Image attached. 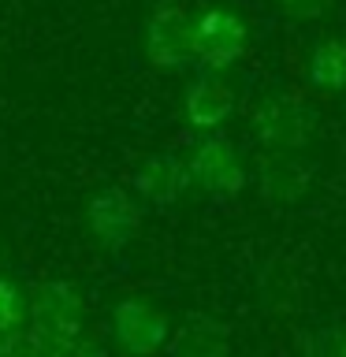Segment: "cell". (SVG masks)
Listing matches in <instances>:
<instances>
[{
  "label": "cell",
  "mask_w": 346,
  "mask_h": 357,
  "mask_svg": "<svg viewBox=\"0 0 346 357\" xmlns=\"http://www.w3.org/2000/svg\"><path fill=\"white\" fill-rule=\"evenodd\" d=\"M250 130L268 153H298L317 130V108L298 93H268L257 100Z\"/></svg>",
  "instance_id": "obj_1"
},
{
  "label": "cell",
  "mask_w": 346,
  "mask_h": 357,
  "mask_svg": "<svg viewBox=\"0 0 346 357\" xmlns=\"http://www.w3.org/2000/svg\"><path fill=\"white\" fill-rule=\"evenodd\" d=\"M194 26L197 19L190 15L183 0H160L145 22V56L149 63L175 71L183 63H194Z\"/></svg>",
  "instance_id": "obj_2"
},
{
  "label": "cell",
  "mask_w": 346,
  "mask_h": 357,
  "mask_svg": "<svg viewBox=\"0 0 346 357\" xmlns=\"http://www.w3.org/2000/svg\"><path fill=\"white\" fill-rule=\"evenodd\" d=\"M250 30L231 8H209L197 15L194 26V63L205 75H220L234 67L246 52Z\"/></svg>",
  "instance_id": "obj_3"
},
{
  "label": "cell",
  "mask_w": 346,
  "mask_h": 357,
  "mask_svg": "<svg viewBox=\"0 0 346 357\" xmlns=\"http://www.w3.org/2000/svg\"><path fill=\"white\" fill-rule=\"evenodd\" d=\"M30 324L52 339H78L86 324V301L67 279H45L30 290Z\"/></svg>",
  "instance_id": "obj_4"
},
{
  "label": "cell",
  "mask_w": 346,
  "mask_h": 357,
  "mask_svg": "<svg viewBox=\"0 0 346 357\" xmlns=\"http://www.w3.org/2000/svg\"><path fill=\"white\" fill-rule=\"evenodd\" d=\"M190 172H194V183L212 197H234L250 183L239 149L227 138H220V134H205V138L194 142V149H190Z\"/></svg>",
  "instance_id": "obj_5"
},
{
  "label": "cell",
  "mask_w": 346,
  "mask_h": 357,
  "mask_svg": "<svg viewBox=\"0 0 346 357\" xmlns=\"http://www.w3.org/2000/svg\"><path fill=\"white\" fill-rule=\"evenodd\" d=\"M112 339L130 357H156L167 346V317L145 298H123L112 309Z\"/></svg>",
  "instance_id": "obj_6"
},
{
  "label": "cell",
  "mask_w": 346,
  "mask_h": 357,
  "mask_svg": "<svg viewBox=\"0 0 346 357\" xmlns=\"http://www.w3.org/2000/svg\"><path fill=\"white\" fill-rule=\"evenodd\" d=\"M86 223H89V234L105 245V250L119 253L134 234H138V223H142V208L127 190L119 186H108L100 194L89 197L86 205Z\"/></svg>",
  "instance_id": "obj_7"
},
{
  "label": "cell",
  "mask_w": 346,
  "mask_h": 357,
  "mask_svg": "<svg viewBox=\"0 0 346 357\" xmlns=\"http://www.w3.org/2000/svg\"><path fill=\"white\" fill-rule=\"evenodd\" d=\"M313 167L298 153H264L257 160V190L272 208H290L309 194Z\"/></svg>",
  "instance_id": "obj_8"
},
{
  "label": "cell",
  "mask_w": 346,
  "mask_h": 357,
  "mask_svg": "<svg viewBox=\"0 0 346 357\" xmlns=\"http://www.w3.org/2000/svg\"><path fill=\"white\" fill-rule=\"evenodd\" d=\"M190 183H194V172H190V160H183L179 153H153L134 172V194L160 208L175 205L190 190Z\"/></svg>",
  "instance_id": "obj_9"
},
{
  "label": "cell",
  "mask_w": 346,
  "mask_h": 357,
  "mask_svg": "<svg viewBox=\"0 0 346 357\" xmlns=\"http://www.w3.org/2000/svg\"><path fill=\"white\" fill-rule=\"evenodd\" d=\"M234 112V89L223 82L220 75H205L201 71L194 82L186 86V97H183V116L194 130H220L223 123L231 119Z\"/></svg>",
  "instance_id": "obj_10"
},
{
  "label": "cell",
  "mask_w": 346,
  "mask_h": 357,
  "mask_svg": "<svg viewBox=\"0 0 346 357\" xmlns=\"http://www.w3.org/2000/svg\"><path fill=\"white\" fill-rule=\"evenodd\" d=\"M227 350H231L227 324L212 317H190L175 331V339L167 342V357H227Z\"/></svg>",
  "instance_id": "obj_11"
},
{
  "label": "cell",
  "mask_w": 346,
  "mask_h": 357,
  "mask_svg": "<svg viewBox=\"0 0 346 357\" xmlns=\"http://www.w3.org/2000/svg\"><path fill=\"white\" fill-rule=\"evenodd\" d=\"M309 82L320 93H343L346 89V41L324 38L309 52Z\"/></svg>",
  "instance_id": "obj_12"
},
{
  "label": "cell",
  "mask_w": 346,
  "mask_h": 357,
  "mask_svg": "<svg viewBox=\"0 0 346 357\" xmlns=\"http://www.w3.org/2000/svg\"><path fill=\"white\" fill-rule=\"evenodd\" d=\"M27 320H30V298L22 294L15 279L0 275V335L27 328Z\"/></svg>",
  "instance_id": "obj_13"
},
{
  "label": "cell",
  "mask_w": 346,
  "mask_h": 357,
  "mask_svg": "<svg viewBox=\"0 0 346 357\" xmlns=\"http://www.w3.org/2000/svg\"><path fill=\"white\" fill-rule=\"evenodd\" d=\"M60 339L45 335L41 328H19V331H8V357H56L60 354Z\"/></svg>",
  "instance_id": "obj_14"
},
{
  "label": "cell",
  "mask_w": 346,
  "mask_h": 357,
  "mask_svg": "<svg viewBox=\"0 0 346 357\" xmlns=\"http://www.w3.org/2000/svg\"><path fill=\"white\" fill-rule=\"evenodd\" d=\"M301 357H346V328L343 324H324L306 339Z\"/></svg>",
  "instance_id": "obj_15"
},
{
  "label": "cell",
  "mask_w": 346,
  "mask_h": 357,
  "mask_svg": "<svg viewBox=\"0 0 346 357\" xmlns=\"http://www.w3.org/2000/svg\"><path fill=\"white\" fill-rule=\"evenodd\" d=\"M279 8H283L290 19H298V22H313V19H320L324 11L331 8V0H279Z\"/></svg>",
  "instance_id": "obj_16"
},
{
  "label": "cell",
  "mask_w": 346,
  "mask_h": 357,
  "mask_svg": "<svg viewBox=\"0 0 346 357\" xmlns=\"http://www.w3.org/2000/svg\"><path fill=\"white\" fill-rule=\"evenodd\" d=\"M56 357H108V354H105V346H100L97 339H89V335H78V339H67Z\"/></svg>",
  "instance_id": "obj_17"
},
{
  "label": "cell",
  "mask_w": 346,
  "mask_h": 357,
  "mask_svg": "<svg viewBox=\"0 0 346 357\" xmlns=\"http://www.w3.org/2000/svg\"><path fill=\"white\" fill-rule=\"evenodd\" d=\"M0 357H8V335H0Z\"/></svg>",
  "instance_id": "obj_18"
}]
</instances>
